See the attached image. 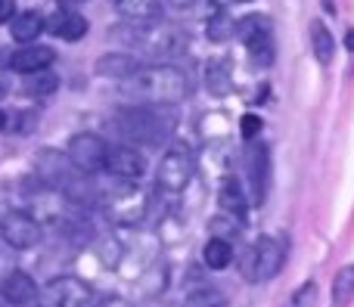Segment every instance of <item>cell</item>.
<instances>
[{
	"label": "cell",
	"instance_id": "1",
	"mask_svg": "<svg viewBox=\"0 0 354 307\" xmlns=\"http://www.w3.org/2000/svg\"><path fill=\"white\" fill-rule=\"evenodd\" d=\"M118 90L128 103L137 106H174L193 93V81L183 68L171 66V62H153V66H140L131 78L118 81Z\"/></svg>",
	"mask_w": 354,
	"mask_h": 307
},
{
	"label": "cell",
	"instance_id": "2",
	"mask_svg": "<svg viewBox=\"0 0 354 307\" xmlns=\"http://www.w3.org/2000/svg\"><path fill=\"white\" fill-rule=\"evenodd\" d=\"M112 130L128 146H159L171 134V118L162 115L159 106L128 103L118 112H112Z\"/></svg>",
	"mask_w": 354,
	"mask_h": 307
},
{
	"label": "cell",
	"instance_id": "3",
	"mask_svg": "<svg viewBox=\"0 0 354 307\" xmlns=\"http://www.w3.org/2000/svg\"><path fill=\"white\" fill-rule=\"evenodd\" d=\"M128 31H118L124 43L137 50L143 56H177L187 47V34L174 25H162V22H131L124 25Z\"/></svg>",
	"mask_w": 354,
	"mask_h": 307
},
{
	"label": "cell",
	"instance_id": "4",
	"mask_svg": "<svg viewBox=\"0 0 354 307\" xmlns=\"http://www.w3.org/2000/svg\"><path fill=\"white\" fill-rule=\"evenodd\" d=\"M286 264V246L277 236H258L239 255V277L245 283H270Z\"/></svg>",
	"mask_w": 354,
	"mask_h": 307
},
{
	"label": "cell",
	"instance_id": "5",
	"mask_svg": "<svg viewBox=\"0 0 354 307\" xmlns=\"http://www.w3.org/2000/svg\"><path fill=\"white\" fill-rule=\"evenodd\" d=\"M193 174H196V159H193V152H189V146L174 143V146H168V152L162 155V161H159L156 186H159V192H165V196H177V192H183L189 186Z\"/></svg>",
	"mask_w": 354,
	"mask_h": 307
},
{
	"label": "cell",
	"instance_id": "6",
	"mask_svg": "<svg viewBox=\"0 0 354 307\" xmlns=\"http://www.w3.org/2000/svg\"><path fill=\"white\" fill-rule=\"evenodd\" d=\"M236 37L245 43V50H249L252 62L261 68H268L270 62H274V25H270L268 16H261V12H252V16L239 19L236 22Z\"/></svg>",
	"mask_w": 354,
	"mask_h": 307
},
{
	"label": "cell",
	"instance_id": "7",
	"mask_svg": "<svg viewBox=\"0 0 354 307\" xmlns=\"http://www.w3.org/2000/svg\"><path fill=\"white\" fill-rule=\"evenodd\" d=\"M93 298V289L81 277H53L37 292V307H87Z\"/></svg>",
	"mask_w": 354,
	"mask_h": 307
},
{
	"label": "cell",
	"instance_id": "8",
	"mask_svg": "<svg viewBox=\"0 0 354 307\" xmlns=\"http://www.w3.org/2000/svg\"><path fill=\"white\" fill-rule=\"evenodd\" d=\"M66 155L72 159V165L78 168L81 174H103L106 155H109V143H106L100 134L84 130V134H75L72 140H68Z\"/></svg>",
	"mask_w": 354,
	"mask_h": 307
},
{
	"label": "cell",
	"instance_id": "9",
	"mask_svg": "<svg viewBox=\"0 0 354 307\" xmlns=\"http://www.w3.org/2000/svg\"><path fill=\"white\" fill-rule=\"evenodd\" d=\"M103 174L122 180V184H137V180L147 174V159H143L140 149L128 146V143H122V146H109Z\"/></svg>",
	"mask_w": 354,
	"mask_h": 307
},
{
	"label": "cell",
	"instance_id": "10",
	"mask_svg": "<svg viewBox=\"0 0 354 307\" xmlns=\"http://www.w3.org/2000/svg\"><path fill=\"white\" fill-rule=\"evenodd\" d=\"M0 236L6 239V246L25 252V248H35L37 242H41L44 230L28 211H10V215H3V221H0Z\"/></svg>",
	"mask_w": 354,
	"mask_h": 307
},
{
	"label": "cell",
	"instance_id": "11",
	"mask_svg": "<svg viewBox=\"0 0 354 307\" xmlns=\"http://www.w3.org/2000/svg\"><path fill=\"white\" fill-rule=\"evenodd\" d=\"M245 174H249V190H252V202L264 205L270 190V149L264 143L252 140L249 152H245Z\"/></svg>",
	"mask_w": 354,
	"mask_h": 307
},
{
	"label": "cell",
	"instance_id": "12",
	"mask_svg": "<svg viewBox=\"0 0 354 307\" xmlns=\"http://www.w3.org/2000/svg\"><path fill=\"white\" fill-rule=\"evenodd\" d=\"M37 283L22 270H12L0 279V298L6 307H37Z\"/></svg>",
	"mask_w": 354,
	"mask_h": 307
},
{
	"label": "cell",
	"instance_id": "13",
	"mask_svg": "<svg viewBox=\"0 0 354 307\" xmlns=\"http://www.w3.org/2000/svg\"><path fill=\"white\" fill-rule=\"evenodd\" d=\"M72 168L75 165H72V159H68L66 152H56V149H41V155H37V171H41V177L47 180V184H53L56 190H62V186L75 177Z\"/></svg>",
	"mask_w": 354,
	"mask_h": 307
},
{
	"label": "cell",
	"instance_id": "14",
	"mask_svg": "<svg viewBox=\"0 0 354 307\" xmlns=\"http://www.w3.org/2000/svg\"><path fill=\"white\" fill-rule=\"evenodd\" d=\"M56 53L50 47H41V43H31V47H22L19 53H12L10 66L22 75H35V72H47L53 66Z\"/></svg>",
	"mask_w": 354,
	"mask_h": 307
},
{
	"label": "cell",
	"instance_id": "15",
	"mask_svg": "<svg viewBox=\"0 0 354 307\" xmlns=\"http://www.w3.org/2000/svg\"><path fill=\"white\" fill-rule=\"evenodd\" d=\"M218 205L224 215L236 217V221H245V211H249V199H245V190L236 177H224L218 186Z\"/></svg>",
	"mask_w": 354,
	"mask_h": 307
},
{
	"label": "cell",
	"instance_id": "16",
	"mask_svg": "<svg viewBox=\"0 0 354 307\" xmlns=\"http://www.w3.org/2000/svg\"><path fill=\"white\" fill-rule=\"evenodd\" d=\"M47 28L53 31L56 37H62V41H81V37L87 34V19L66 6V10H59L56 16L47 19Z\"/></svg>",
	"mask_w": 354,
	"mask_h": 307
},
{
	"label": "cell",
	"instance_id": "17",
	"mask_svg": "<svg viewBox=\"0 0 354 307\" xmlns=\"http://www.w3.org/2000/svg\"><path fill=\"white\" fill-rule=\"evenodd\" d=\"M143 62L137 59V56H131V53H103L97 59V75L112 78V81H124V78H131Z\"/></svg>",
	"mask_w": 354,
	"mask_h": 307
},
{
	"label": "cell",
	"instance_id": "18",
	"mask_svg": "<svg viewBox=\"0 0 354 307\" xmlns=\"http://www.w3.org/2000/svg\"><path fill=\"white\" fill-rule=\"evenodd\" d=\"M202 75H205L208 93H214V97H227V93L233 90V68H230V59H224V56L208 59Z\"/></svg>",
	"mask_w": 354,
	"mask_h": 307
},
{
	"label": "cell",
	"instance_id": "19",
	"mask_svg": "<svg viewBox=\"0 0 354 307\" xmlns=\"http://www.w3.org/2000/svg\"><path fill=\"white\" fill-rule=\"evenodd\" d=\"M44 28H47V22H44V16L35 10H25L22 16L10 19V34H12V41H19V43H31Z\"/></svg>",
	"mask_w": 354,
	"mask_h": 307
},
{
	"label": "cell",
	"instance_id": "20",
	"mask_svg": "<svg viewBox=\"0 0 354 307\" xmlns=\"http://www.w3.org/2000/svg\"><path fill=\"white\" fill-rule=\"evenodd\" d=\"M112 6L128 22H153L162 12V0H112Z\"/></svg>",
	"mask_w": 354,
	"mask_h": 307
},
{
	"label": "cell",
	"instance_id": "21",
	"mask_svg": "<svg viewBox=\"0 0 354 307\" xmlns=\"http://www.w3.org/2000/svg\"><path fill=\"white\" fill-rule=\"evenodd\" d=\"M202 261H205L208 270H227L233 264V242L221 239V236H212L202 248Z\"/></svg>",
	"mask_w": 354,
	"mask_h": 307
},
{
	"label": "cell",
	"instance_id": "22",
	"mask_svg": "<svg viewBox=\"0 0 354 307\" xmlns=\"http://www.w3.org/2000/svg\"><path fill=\"white\" fill-rule=\"evenodd\" d=\"M311 50L317 56L320 66H330L333 56H336V41H333V31L324 22H311Z\"/></svg>",
	"mask_w": 354,
	"mask_h": 307
},
{
	"label": "cell",
	"instance_id": "23",
	"mask_svg": "<svg viewBox=\"0 0 354 307\" xmlns=\"http://www.w3.org/2000/svg\"><path fill=\"white\" fill-rule=\"evenodd\" d=\"M59 87V78H56L53 72H35V75H28V78L22 81V93L25 97H35V99H44V97H50V93Z\"/></svg>",
	"mask_w": 354,
	"mask_h": 307
},
{
	"label": "cell",
	"instance_id": "24",
	"mask_svg": "<svg viewBox=\"0 0 354 307\" xmlns=\"http://www.w3.org/2000/svg\"><path fill=\"white\" fill-rule=\"evenodd\" d=\"M205 34H208V41L224 43V41H230V37L236 34V25H233V19L227 16L224 10H214L212 16L205 19Z\"/></svg>",
	"mask_w": 354,
	"mask_h": 307
},
{
	"label": "cell",
	"instance_id": "25",
	"mask_svg": "<svg viewBox=\"0 0 354 307\" xmlns=\"http://www.w3.org/2000/svg\"><path fill=\"white\" fill-rule=\"evenodd\" d=\"M354 298V264H345L333 277V307H348Z\"/></svg>",
	"mask_w": 354,
	"mask_h": 307
},
{
	"label": "cell",
	"instance_id": "26",
	"mask_svg": "<svg viewBox=\"0 0 354 307\" xmlns=\"http://www.w3.org/2000/svg\"><path fill=\"white\" fill-rule=\"evenodd\" d=\"M183 307H227V295L214 286H199L187 295V304Z\"/></svg>",
	"mask_w": 354,
	"mask_h": 307
},
{
	"label": "cell",
	"instance_id": "27",
	"mask_svg": "<svg viewBox=\"0 0 354 307\" xmlns=\"http://www.w3.org/2000/svg\"><path fill=\"white\" fill-rule=\"evenodd\" d=\"M317 295H320L317 283H314V279H308V283H301L299 289L289 295L286 307H317Z\"/></svg>",
	"mask_w": 354,
	"mask_h": 307
},
{
	"label": "cell",
	"instance_id": "28",
	"mask_svg": "<svg viewBox=\"0 0 354 307\" xmlns=\"http://www.w3.org/2000/svg\"><path fill=\"white\" fill-rule=\"evenodd\" d=\"M261 134V118H255V115H245L243 118V140H255V137Z\"/></svg>",
	"mask_w": 354,
	"mask_h": 307
},
{
	"label": "cell",
	"instance_id": "29",
	"mask_svg": "<svg viewBox=\"0 0 354 307\" xmlns=\"http://www.w3.org/2000/svg\"><path fill=\"white\" fill-rule=\"evenodd\" d=\"M16 16V3L12 0H0V22H10Z\"/></svg>",
	"mask_w": 354,
	"mask_h": 307
},
{
	"label": "cell",
	"instance_id": "30",
	"mask_svg": "<svg viewBox=\"0 0 354 307\" xmlns=\"http://www.w3.org/2000/svg\"><path fill=\"white\" fill-rule=\"evenodd\" d=\"M100 307H131V304H128V301H122V298H106V301L100 304Z\"/></svg>",
	"mask_w": 354,
	"mask_h": 307
},
{
	"label": "cell",
	"instance_id": "31",
	"mask_svg": "<svg viewBox=\"0 0 354 307\" xmlns=\"http://www.w3.org/2000/svg\"><path fill=\"white\" fill-rule=\"evenodd\" d=\"M162 3H168V6H193L196 0H162Z\"/></svg>",
	"mask_w": 354,
	"mask_h": 307
},
{
	"label": "cell",
	"instance_id": "32",
	"mask_svg": "<svg viewBox=\"0 0 354 307\" xmlns=\"http://www.w3.org/2000/svg\"><path fill=\"white\" fill-rule=\"evenodd\" d=\"M0 130H6V112L0 109Z\"/></svg>",
	"mask_w": 354,
	"mask_h": 307
},
{
	"label": "cell",
	"instance_id": "33",
	"mask_svg": "<svg viewBox=\"0 0 354 307\" xmlns=\"http://www.w3.org/2000/svg\"><path fill=\"white\" fill-rule=\"evenodd\" d=\"M3 93H6V84H3V81H0V97H3Z\"/></svg>",
	"mask_w": 354,
	"mask_h": 307
},
{
	"label": "cell",
	"instance_id": "34",
	"mask_svg": "<svg viewBox=\"0 0 354 307\" xmlns=\"http://www.w3.org/2000/svg\"><path fill=\"white\" fill-rule=\"evenodd\" d=\"M236 3H249V0H236Z\"/></svg>",
	"mask_w": 354,
	"mask_h": 307
}]
</instances>
